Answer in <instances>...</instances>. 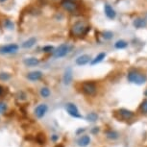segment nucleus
<instances>
[{
  "label": "nucleus",
  "mask_w": 147,
  "mask_h": 147,
  "mask_svg": "<svg viewBox=\"0 0 147 147\" xmlns=\"http://www.w3.org/2000/svg\"><path fill=\"white\" fill-rule=\"evenodd\" d=\"M90 142V138L88 136H83L78 140V145L80 146H87Z\"/></svg>",
  "instance_id": "nucleus-16"
},
{
  "label": "nucleus",
  "mask_w": 147,
  "mask_h": 147,
  "mask_svg": "<svg viewBox=\"0 0 147 147\" xmlns=\"http://www.w3.org/2000/svg\"><path fill=\"white\" fill-rule=\"evenodd\" d=\"M0 79L1 80H8V79H10V75L7 73H0Z\"/></svg>",
  "instance_id": "nucleus-28"
},
{
  "label": "nucleus",
  "mask_w": 147,
  "mask_h": 147,
  "mask_svg": "<svg viewBox=\"0 0 147 147\" xmlns=\"http://www.w3.org/2000/svg\"><path fill=\"white\" fill-rule=\"evenodd\" d=\"M48 107L46 104H40L35 109V115L38 118H41L45 115V113H47Z\"/></svg>",
  "instance_id": "nucleus-7"
},
{
  "label": "nucleus",
  "mask_w": 147,
  "mask_h": 147,
  "mask_svg": "<svg viewBox=\"0 0 147 147\" xmlns=\"http://www.w3.org/2000/svg\"><path fill=\"white\" fill-rule=\"evenodd\" d=\"M65 110L66 112L68 113V115H70L71 116H73V117L75 118H80L82 117L81 115H80L79 113V110L77 106L74 103H67L65 105Z\"/></svg>",
  "instance_id": "nucleus-4"
},
{
  "label": "nucleus",
  "mask_w": 147,
  "mask_h": 147,
  "mask_svg": "<svg viewBox=\"0 0 147 147\" xmlns=\"http://www.w3.org/2000/svg\"><path fill=\"white\" fill-rule=\"evenodd\" d=\"M113 33L112 32H111V31H106V32H105L104 33V34H103V37L105 38H106V40H111V38H113Z\"/></svg>",
  "instance_id": "nucleus-24"
},
{
  "label": "nucleus",
  "mask_w": 147,
  "mask_h": 147,
  "mask_svg": "<svg viewBox=\"0 0 147 147\" xmlns=\"http://www.w3.org/2000/svg\"><path fill=\"white\" fill-rule=\"evenodd\" d=\"M144 95H145V96L147 97V90H145V92H144Z\"/></svg>",
  "instance_id": "nucleus-31"
},
{
  "label": "nucleus",
  "mask_w": 147,
  "mask_h": 147,
  "mask_svg": "<svg viewBox=\"0 0 147 147\" xmlns=\"http://www.w3.org/2000/svg\"><path fill=\"white\" fill-rule=\"evenodd\" d=\"M42 51L43 52H46V53H48V52H51L53 51L54 52V47L51 46V45H47V46H44L42 48Z\"/></svg>",
  "instance_id": "nucleus-25"
},
{
  "label": "nucleus",
  "mask_w": 147,
  "mask_h": 147,
  "mask_svg": "<svg viewBox=\"0 0 147 147\" xmlns=\"http://www.w3.org/2000/svg\"><path fill=\"white\" fill-rule=\"evenodd\" d=\"M24 65H27V66H36L40 63V61L37 58H34V57H31V58H27L23 61Z\"/></svg>",
  "instance_id": "nucleus-15"
},
{
  "label": "nucleus",
  "mask_w": 147,
  "mask_h": 147,
  "mask_svg": "<svg viewBox=\"0 0 147 147\" xmlns=\"http://www.w3.org/2000/svg\"><path fill=\"white\" fill-rule=\"evenodd\" d=\"M105 57H106V53H100V54H98L92 61H91L90 65H97V63H99L100 62H102V61L105 59Z\"/></svg>",
  "instance_id": "nucleus-18"
},
{
  "label": "nucleus",
  "mask_w": 147,
  "mask_h": 147,
  "mask_svg": "<svg viewBox=\"0 0 147 147\" xmlns=\"http://www.w3.org/2000/svg\"><path fill=\"white\" fill-rule=\"evenodd\" d=\"M104 11H105V15H106L110 19L115 18L116 13H115V11L113 9V7L111 6V5H109V4H106V5H105Z\"/></svg>",
  "instance_id": "nucleus-11"
},
{
  "label": "nucleus",
  "mask_w": 147,
  "mask_h": 147,
  "mask_svg": "<svg viewBox=\"0 0 147 147\" xmlns=\"http://www.w3.org/2000/svg\"><path fill=\"white\" fill-rule=\"evenodd\" d=\"M7 110V105L6 103H3V102H0V113H3L6 112Z\"/></svg>",
  "instance_id": "nucleus-23"
},
{
  "label": "nucleus",
  "mask_w": 147,
  "mask_h": 147,
  "mask_svg": "<svg viewBox=\"0 0 147 147\" xmlns=\"http://www.w3.org/2000/svg\"><path fill=\"white\" fill-rule=\"evenodd\" d=\"M107 138L110 140H116L118 138V133L115 131H108L107 132Z\"/></svg>",
  "instance_id": "nucleus-21"
},
{
  "label": "nucleus",
  "mask_w": 147,
  "mask_h": 147,
  "mask_svg": "<svg viewBox=\"0 0 147 147\" xmlns=\"http://www.w3.org/2000/svg\"><path fill=\"white\" fill-rule=\"evenodd\" d=\"M127 45H128L127 41L123 40H117V41H116V42L115 43V47L116 49H124V48H126Z\"/></svg>",
  "instance_id": "nucleus-19"
},
{
  "label": "nucleus",
  "mask_w": 147,
  "mask_h": 147,
  "mask_svg": "<svg viewBox=\"0 0 147 147\" xmlns=\"http://www.w3.org/2000/svg\"><path fill=\"white\" fill-rule=\"evenodd\" d=\"M82 90H83V92L86 93L87 95L92 96L96 93L97 88L95 84L92 82H85L84 84L82 85Z\"/></svg>",
  "instance_id": "nucleus-3"
},
{
  "label": "nucleus",
  "mask_w": 147,
  "mask_h": 147,
  "mask_svg": "<svg viewBox=\"0 0 147 147\" xmlns=\"http://www.w3.org/2000/svg\"><path fill=\"white\" fill-rule=\"evenodd\" d=\"M68 46L66 44H62L60 45L56 50H54L53 52V57L56 58V59H59V58H63L65 57L66 54L68 53Z\"/></svg>",
  "instance_id": "nucleus-5"
},
{
  "label": "nucleus",
  "mask_w": 147,
  "mask_h": 147,
  "mask_svg": "<svg viewBox=\"0 0 147 147\" xmlns=\"http://www.w3.org/2000/svg\"><path fill=\"white\" fill-rule=\"evenodd\" d=\"M36 41H37V40H36V38H30L29 40H27L24 41L23 43H22V47L23 48H31V47H33L35 45Z\"/></svg>",
  "instance_id": "nucleus-17"
},
{
  "label": "nucleus",
  "mask_w": 147,
  "mask_h": 147,
  "mask_svg": "<svg viewBox=\"0 0 147 147\" xmlns=\"http://www.w3.org/2000/svg\"><path fill=\"white\" fill-rule=\"evenodd\" d=\"M18 50V45L15 43L8 44V45H2L0 46V54H11L16 53Z\"/></svg>",
  "instance_id": "nucleus-6"
},
{
  "label": "nucleus",
  "mask_w": 147,
  "mask_h": 147,
  "mask_svg": "<svg viewBox=\"0 0 147 147\" xmlns=\"http://www.w3.org/2000/svg\"><path fill=\"white\" fill-rule=\"evenodd\" d=\"M5 26H6L8 29H11V30L13 29V24L10 20H6V21H5Z\"/></svg>",
  "instance_id": "nucleus-27"
},
{
  "label": "nucleus",
  "mask_w": 147,
  "mask_h": 147,
  "mask_svg": "<svg viewBox=\"0 0 147 147\" xmlns=\"http://www.w3.org/2000/svg\"><path fill=\"white\" fill-rule=\"evenodd\" d=\"M88 27L86 26V24L83 21H77L71 27V34L74 36H81L86 34L88 31Z\"/></svg>",
  "instance_id": "nucleus-2"
},
{
  "label": "nucleus",
  "mask_w": 147,
  "mask_h": 147,
  "mask_svg": "<svg viewBox=\"0 0 147 147\" xmlns=\"http://www.w3.org/2000/svg\"><path fill=\"white\" fill-rule=\"evenodd\" d=\"M90 55H82V56H79L78 58L76 59V63L78 65H86L87 63H90Z\"/></svg>",
  "instance_id": "nucleus-12"
},
{
  "label": "nucleus",
  "mask_w": 147,
  "mask_h": 147,
  "mask_svg": "<svg viewBox=\"0 0 147 147\" xmlns=\"http://www.w3.org/2000/svg\"><path fill=\"white\" fill-rule=\"evenodd\" d=\"M62 6L63 9L68 11V12H74L77 9V4L74 3L73 1H70V0H65V1H63Z\"/></svg>",
  "instance_id": "nucleus-9"
},
{
  "label": "nucleus",
  "mask_w": 147,
  "mask_h": 147,
  "mask_svg": "<svg viewBox=\"0 0 147 147\" xmlns=\"http://www.w3.org/2000/svg\"><path fill=\"white\" fill-rule=\"evenodd\" d=\"M72 79H73V71H72L71 67H67L65 69V73H63V84L66 86L69 85L72 82Z\"/></svg>",
  "instance_id": "nucleus-8"
},
{
  "label": "nucleus",
  "mask_w": 147,
  "mask_h": 147,
  "mask_svg": "<svg viewBox=\"0 0 147 147\" xmlns=\"http://www.w3.org/2000/svg\"><path fill=\"white\" fill-rule=\"evenodd\" d=\"M98 131H99L98 127H94V129L92 130V132H93V133H96V132H97V133H98Z\"/></svg>",
  "instance_id": "nucleus-29"
},
{
  "label": "nucleus",
  "mask_w": 147,
  "mask_h": 147,
  "mask_svg": "<svg viewBox=\"0 0 147 147\" xmlns=\"http://www.w3.org/2000/svg\"><path fill=\"white\" fill-rule=\"evenodd\" d=\"M4 1H6V0H0V2H4Z\"/></svg>",
  "instance_id": "nucleus-32"
},
{
  "label": "nucleus",
  "mask_w": 147,
  "mask_h": 147,
  "mask_svg": "<svg viewBox=\"0 0 147 147\" xmlns=\"http://www.w3.org/2000/svg\"><path fill=\"white\" fill-rule=\"evenodd\" d=\"M141 111L144 113H147V100L144 101L142 104H141Z\"/></svg>",
  "instance_id": "nucleus-26"
},
{
  "label": "nucleus",
  "mask_w": 147,
  "mask_h": 147,
  "mask_svg": "<svg viewBox=\"0 0 147 147\" xmlns=\"http://www.w3.org/2000/svg\"><path fill=\"white\" fill-rule=\"evenodd\" d=\"M128 81L136 85H142L147 81V77L138 71H130L128 73Z\"/></svg>",
  "instance_id": "nucleus-1"
},
{
  "label": "nucleus",
  "mask_w": 147,
  "mask_h": 147,
  "mask_svg": "<svg viewBox=\"0 0 147 147\" xmlns=\"http://www.w3.org/2000/svg\"><path fill=\"white\" fill-rule=\"evenodd\" d=\"M133 25L138 29L144 28V27L147 26V20L145 18H136L134 20V22H133Z\"/></svg>",
  "instance_id": "nucleus-14"
},
{
  "label": "nucleus",
  "mask_w": 147,
  "mask_h": 147,
  "mask_svg": "<svg viewBox=\"0 0 147 147\" xmlns=\"http://www.w3.org/2000/svg\"><path fill=\"white\" fill-rule=\"evenodd\" d=\"M40 95L43 97V98H47L49 95H50V90H49L48 88H42L40 90Z\"/></svg>",
  "instance_id": "nucleus-22"
},
{
  "label": "nucleus",
  "mask_w": 147,
  "mask_h": 147,
  "mask_svg": "<svg viewBox=\"0 0 147 147\" xmlns=\"http://www.w3.org/2000/svg\"><path fill=\"white\" fill-rule=\"evenodd\" d=\"M70 1H73V0H70Z\"/></svg>",
  "instance_id": "nucleus-33"
},
{
  "label": "nucleus",
  "mask_w": 147,
  "mask_h": 147,
  "mask_svg": "<svg viewBox=\"0 0 147 147\" xmlns=\"http://www.w3.org/2000/svg\"><path fill=\"white\" fill-rule=\"evenodd\" d=\"M117 113H118V115H120V117L122 119H125V120H129V119H131L133 116H134V113L129 110H126V109L118 110Z\"/></svg>",
  "instance_id": "nucleus-10"
},
{
  "label": "nucleus",
  "mask_w": 147,
  "mask_h": 147,
  "mask_svg": "<svg viewBox=\"0 0 147 147\" xmlns=\"http://www.w3.org/2000/svg\"><path fill=\"white\" fill-rule=\"evenodd\" d=\"M86 119L90 122H95L97 121V119H98V115H97L96 113H90L86 116Z\"/></svg>",
  "instance_id": "nucleus-20"
},
{
  "label": "nucleus",
  "mask_w": 147,
  "mask_h": 147,
  "mask_svg": "<svg viewBox=\"0 0 147 147\" xmlns=\"http://www.w3.org/2000/svg\"><path fill=\"white\" fill-rule=\"evenodd\" d=\"M2 93H3V88H2L1 86H0V95H1Z\"/></svg>",
  "instance_id": "nucleus-30"
},
{
  "label": "nucleus",
  "mask_w": 147,
  "mask_h": 147,
  "mask_svg": "<svg viewBox=\"0 0 147 147\" xmlns=\"http://www.w3.org/2000/svg\"><path fill=\"white\" fill-rule=\"evenodd\" d=\"M41 77H42V72L41 71H32L28 73V75H27V78L30 81H38V80L41 79Z\"/></svg>",
  "instance_id": "nucleus-13"
}]
</instances>
